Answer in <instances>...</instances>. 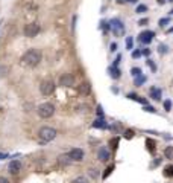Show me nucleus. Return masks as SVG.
I'll return each mask as SVG.
<instances>
[{"instance_id": "obj_1", "label": "nucleus", "mask_w": 173, "mask_h": 183, "mask_svg": "<svg viewBox=\"0 0 173 183\" xmlns=\"http://www.w3.org/2000/svg\"><path fill=\"white\" fill-rule=\"evenodd\" d=\"M40 61H41V52L36 51V49H29L26 54L21 56L23 66H27V67H35V66H38Z\"/></svg>"}, {"instance_id": "obj_2", "label": "nucleus", "mask_w": 173, "mask_h": 183, "mask_svg": "<svg viewBox=\"0 0 173 183\" xmlns=\"http://www.w3.org/2000/svg\"><path fill=\"white\" fill-rule=\"evenodd\" d=\"M56 130L52 127H43L40 128V131H38V136H40V144L41 145H44V144H49V142H52L53 139L56 137Z\"/></svg>"}, {"instance_id": "obj_3", "label": "nucleus", "mask_w": 173, "mask_h": 183, "mask_svg": "<svg viewBox=\"0 0 173 183\" xmlns=\"http://www.w3.org/2000/svg\"><path fill=\"white\" fill-rule=\"evenodd\" d=\"M38 116L40 118H43V119H49V118H52L53 113H55V107H53V104L50 102H44V104H41L38 109Z\"/></svg>"}, {"instance_id": "obj_4", "label": "nucleus", "mask_w": 173, "mask_h": 183, "mask_svg": "<svg viewBox=\"0 0 173 183\" xmlns=\"http://www.w3.org/2000/svg\"><path fill=\"white\" fill-rule=\"evenodd\" d=\"M40 92H41L44 96L52 95L53 92H55V83H53L52 79H44V81L40 84Z\"/></svg>"}, {"instance_id": "obj_5", "label": "nucleus", "mask_w": 173, "mask_h": 183, "mask_svg": "<svg viewBox=\"0 0 173 183\" xmlns=\"http://www.w3.org/2000/svg\"><path fill=\"white\" fill-rule=\"evenodd\" d=\"M40 25L38 23H29V25H26L24 26V35L27 37V38H34L40 34Z\"/></svg>"}, {"instance_id": "obj_6", "label": "nucleus", "mask_w": 173, "mask_h": 183, "mask_svg": "<svg viewBox=\"0 0 173 183\" xmlns=\"http://www.w3.org/2000/svg\"><path fill=\"white\" fill-rule=\"evenodd\" d=\"M59 86H62V87H73L74 86V76L71 73H64L59 78Z\"/></svg>"}, {"instance_id": "obj_7", "label": "nucleus", "mask_w": 173, "mask_h": 183, "mask_svg": "<svg viewBox=\"0 0 173 183\" xmlns=\"http://www.w3.org/2000/svg\"><path fill=\"white\" fill-rule=\"evenodd\" d=\"M69 154V157L71 159V162H82L84 160V151L81 148H73Z\"/></svg>"}, {"instance_id": "obj_8", "label": "nucleus", "mask_w": 173, "mask_h": 183, "mask_svg": "<svg viewBox=\"0 0 173 183\" xmlns=\"http://www.w3.org/2000/svg\"><path fill=\"white\" fill-rule=\"evenodd\" d=\"M154 37H155V32H154V31H144V32L140 34L138 40L141 43H144V44H149V43L154 40Z\"/></svg>"}, {"instance_id": "obj_9", "label": "nucleus", "mask_w": 173, "mask_h": 183, "mask_svg": "<svg viewBox=\"0 0 173 183\" xmlns=\"http://www.w3.org/2000/svg\"><path fill=\"white\" fill-rule=\"evenodd\" d=\"M109 25H111V29H112L116 34H121V32H123V29H124V25L121 23L119 18L111 20V23H109Z\"/></svg>"}, {"instance_id": "obj_10", "label": "nucleus", "mask_w": 173, "mask_h": 183, "mask_svg": "<svg viewBox=\"0 0 173 183\" xmlns=\"http://www.w3.org/2000/svg\"><path fill=\"white\" fill-rule=\"evenodd\" d=\"M8 169H9L11 174H17V172H20V169H21V163L18 160H12L9 163V166H8Z\"/></svg>"}, {"instance_id": "obj_11", "label": "nucleus", "mask_w": 173, "mask_h": 183, "mask_svg": "<svg viewBox=\"0 0 173 183\" xmlns=\"http://www.w3.org/2000/svg\"><path fill=\"white\" fill-rule=\"evenodd\" d=\"M97 157H99V160H102V162H106L108 159H109V151L102 146L100 150H99V153H97Z\"/></svg>"}, {"instance_id": "obj_12", "label": "nucleus", "mask_w": 173, "mask_h": 183, "mask_svg": "<svg viewBox=\"0 0 173 183\" xmlns=\"http://www.w3.org/2000/svg\"><path fill=\"white\" fill-rule=\"evenodd\" d=\"M149 93H150V98H152V99H155V101H161V96H162L161 89H158V87H152Z\"/></svg>"}, {"instance_id": "obj_13", "label": "nucleus", "mask_w": 173, "mask_h": 183, "mask_svg": "<svg viewBox=\"0 0 173 183\" xmlns=\"http://www.w3.org/2000/svg\"><path fill=\"white\" fill-rule=\"evenodd\" d=\"M78 90H79V93H81V95H88V93L91 92V86H90V84H86V83H82V84L78 87Z\"/></svg>"}, {"instance_id": "obj_14", "label": "nucleus", "mask_w": 173, "mask_h": 183, "mask_svg": "<svg viewBox=\"0 0 173 183\" xmlns=\"http://www.w3.org/2000/svg\"><path fill=\"white\" fill-rule=\"evenodd\" d=\"M58 162L61 165H69V163H71V159L69 157V154H61L58 157Z\"/></svg>"}, {"instance_id": "obj_15", "label": "nucleus", "mask_w": 173, "mask_h": 183, "mask_svg": "<svg viewBox=\"0 0 173 183\" xmlns=\"http://www.w3.org/2000/svg\"><path fill=\"white\" fill-rule=\"evenodd\" d=\"M93 127L94 128H108V124L103 121V118H100V119H97V121L93 124Z\"/></svg>"}, {"instance_id": "obj_16", "label": "nucleus", "mask_w": 173, "mask_h": 183, "mask_svg": "<svg viewBox=\"0 0 173 183\" xmlns=\"http://www.w3.org/2000/svg\"><path fill=\"white\" fill-rule=\"evenodd\" d=\"M146 145H147V150H149L150 153H155V142H154L152 139H147V141H146Z\"/></svg>"}, {"instance_id": "obj_17", "label": "nucleus", "mask_w": 173, "mask_h": 183, "mask_svg": "<svg viewBox=\"0 0 173 183\" xmlns=\"http://www.w3.org/2000/svg\"><path fill=\"white\" fill-rule=\"evenodd\" d=\"M109 72H111V76H112L114 79H117V78L120 76V70H119L117 67H111V69H109Z\"/></svg>"}, {"instance_id": "obj_18", "label": "nucleus", "mask_w": 173, "mask_h": 183, "mask_svg": "<svg viewBox=\"0 0 173 183\" xmlns=\"http://www.w3.org/2000/svg\"><path fill=\"white\" fill-rule=\"evenodd\" d=\"M164 156H166L167 159H173V146H167V148H166Z\"/></svg>"}, {"instance_id": "obj_19", "label": "nucleus", "mask_w": 173, "mask_h": 183, "mask_svg": "<svg viewBox=\"0 0 173 183\" xmlns=\"http://www.w3.org/2000/svg\"><path fill=\"white\" fill-rule=\"evenodd\" d=\"M164 176L166 177H173V166H167L164 169Z\"/></svg>"}, {"instance_id": "obj_20", "label": "nucleus", "mask_w": 173, "mask_h": 183, "mask_svg": "<svg viewBox=\"0 0 173 183\" xmlns=\"http://www.w3.org/2000/svg\"><path fill=\"white\" fill-rule=\"evenodd\" d=\"M71 183H90V182H88V179H86V177H82V176H81V177H76V179H74Z\"/></svg>"}, {"instance_id": "obj_21", "label": "nucleus", "mask_w": 173, "mask_h": 183, "mask_svg": "<svg viewBox=\"0 0 173 183\" xmlns=\"http://www.w3.org/2000/svg\"><path fill=\"white\" fill-rule=\"evenodd\" d=\"M146 11H147V6H146V5H138V6H137V12H138V14H143V12H146Z\"/></svg>"}, {"instance_id": "obj_22", "label": "nucleus", "mask_w": 173, "mask_h": 183, "mask_svg": "<svg viewBox=\"0 0 173 183\" xmlns=\"http://www.w3.org/2000/svg\"><path fill=\"white\" fill-rule=\"evenodd\" d=\"M111 171H114V166H108V168L105 169V172H103V176H102V177H103V179H106V177L111 174Z\"/></svg>"}, {"instance_id": "obj_23", "label": "nucleus", "mask_w": 173, "mask_h": 183, "mask_svg": "<svg viewBox=\"0 0 173 183\" xmlns=\"http://www.w3.org/2000/svg\"><path fill=\"white\" fill-rule=\"evenodd\" d=\"M132 44H134L132 37H128V38H126V47H128V49H132Z\"/></svg>"}, {"instance_id": "obj_24", "label": "nucleus", "mask_w": 173, "mask_h": 183, "mask_svg": "<svg viewBox=\"0 0 173 183\" xmlns=\"http://www.w3.org/2000/svg\"><path fill=\"white\" fill-rule=\"evenodd\" d=\"M131 72H132L134 76H141V69H140V67H134Z\"/></svg>"}, {"instance_id": "obj_25", "label": "nucleus", "mask_w": 173, "mask_h": 183, "mask_svg": "<svg viewBox=\"0 0 173 183\" xmlns=\"http://www.w3.org/2000/svg\"><path fill=\"white\" fill-rule=\"evenodd\" d=\"M132 136H134V131L132 130H126L124 131V137L126 139H132Z\"/></svg>"}, {"instance_id": "obj_26", "label": "nucleus", "mask_w": 173, "mask_h": 183, "mask_svg": "<svg viewBox=\"0 0 173 183\" xmlns=\"http://www.w3.org/2000/svg\"><path fill=\"white\" fill-rule=\"evenodd\" d=\"M169 21H170V18H167V17H166V18H161V20L158 21V25H159V26H166Z\"/></svg>"}, {"instance_id": "obj_27", "label": "nucleus", "mask_w": 173, "mask_h": 183, "mask_svg": "<svg viewBox=\"0 0 173 183\" xmlns=\"http://www.w3.org/2000/svg\"><path fill=\"white\" fill-rule=\"evenodd\" d=\"M144 81H146V78H144V76H138V78L135 79V86H141Z\"/></svg>"}, {"instance_id": "obj_28", "label": "nucleus", "mask_w": 173, "mask_h": 183, "mask_svg": "<svg viewBox=\"0 0 173 183\" xmlns=\"http://www.w3.org/2000/svg\"><path fill=\"white\" fill-rule=\"evenodd\" d=\"M164 109L167 110V111H170V109H172V101H164Z\"/></svg>"}, {"instance_id": "obj_29", "label": "nucleus", "mask_w": 173, "mask_h": 183, "mask_svg": "<svg viewBox=\"0 0 173 183\" xmlns=\"http://www.w3.org/2000/svg\"><path fill=\"white\" fill-rule=\"evenodd\" d=\"M143 110H144V111H149V113H155V111H156L152 105H144V109H143Z\"/></svg>"}, {"instance_id": "obj_30", "label": "nucleus", "mask_w": 173, "mask_h": 183, "mask_svg": "<svg viewBox=\"0 0 173 183\" xmlns=\"http://www.w3.org/2000/svg\"><path fill=\"white\" fill-rule=\"evenodd\" d=\"M147 66H150V69H152L154 72H155V70H156V66H155V64H154V63H152V61H150V60H147Z\"/></svg>"}, {"instance_id": "obj_31", "label": "nucleus", "mask_w": 173, "mask_h": 183, "mask_svg": "<svg viewBox=\"0 0 173 183\" xmlns=\"http://www.w3.org/2000/svg\"><path fill=\"white\" fill-rule=\"evenodd\" d=\"M166 52H167V46H164V44L159 46V54H166Z\"/></svg>"}, {"instance_id": "obj_32", "label": "nucleus", "mask_w": 173, "mask_h": 183, "mask_svg": "<svg viewBox=\"0 0 173 183\" xmlns=\"http://www.w3.org/2000/svg\"><path fill=\"white\" fill-rule=\"evenodd\" d=\"M140 55H141V51H134L132 52V58H138Z\"/></svg>"}, {"instance_id": "obj_33", "label": "nucleus", "mask_w": 173, "mask_h": 183, "mask_svg": "<svg viewBox=\"0 0 173 183\" xmlns=\"http://www.w3.org/2000/svg\"><path fill=\"white\" fill-rule=\"evenodd\" d=\"M97 114H99L100 118H103V110H102V107H97Z\"/></svg>"}, {"instance_id": "obj_34", "label": "nucleus", "mask_w": 173, "mask_h": 183, "mask_svg": "<svg viewBox=\"0 0 173 183\" xmlns=\"http://www.w3.org/2000/svg\"><path fill=\"white\" fill-rule=\"evenodd\" d=\"M111 51H112V52H114V51H117V44H116V43H112V44H111Z\"/></svg>"}, {"instance_id": "obj_35", "label": "nucleus", "mask_w": 173, "mask_h": 183, "mask_svg": "<svg viewBox=\"0 0 173 183\" xmlns=\"http://www.w3.org/2000/svg\"><path fill=\"white\" fill-rule=\"evenodd\" d=\"M141 54H143V55H150V49H144Z\"/></svg>"}, {"instance_id": "obj_36", "label": "nucleus", "mask_w": 173, "mask_h": 183, "mask_svg": "<svg viewBox=\"0 0 173 183\" xmlns=\"http://www.w3.org/2000/svg\"><path fill=\"white\" fill-rule=\"evenodd\" d=\"M0 183H9V180L5 179V177H0Z\"/></svg>"}, {"instance_id": "obj_37", "label": "nucleus", "mask_w": 173, "mask_h": 183, "mask_svg": "<svg viewBox=\"0 0 173 183\" xmlns=\"http://www.w3.org/2000/svg\"><path fill=\"white\" fill-rule=\"evenodd\" d=\"M146 23H147V20H146V18H143V20H140V25H141V26H144Z\"/></svg>"}, {"instance_id": "obj_38", "label": "nucleus", "mask_w": 173, "mask_h": 183, "mask_svg": "<svg viewBox=\"0 0 173 183\" xmlns=\"http://www.w3.org/2000/svg\"><path fill=\"white\" fill-rule=\"evenodd\" d=\"M158 3H159V5H164V3H166V0H158Z\"/></svg>"}, {"instance_id": "obj_39", "label": "nucleus", "mask_w": 173, "mask_h": 183, "mask_svg": "<svg viewBox=\"0 0 173 183\" xmlns=\"http://www.w3.org/2000/svg\"><path fill=\"white\" fill-rule=\"evenodd\" d=\"M128 2H129V3H135L137 0H128Z\"/></svg>"}, {"instance_id": "obj_40", "label": "nucleus", "mask_w": 173, "mask_h": 183, "mask_svg": "<svg viewBox=\"0 0 173 183\" xmlns=\"http://www.w3.org/2000/svg\"><path fill=\"white\" fill-rule=\"evenodd\" d=\"M117 2H119V3H124L126 0H117Z\"/></svg>"}, {"instance_id": "obj_41", "label": "nucleus", "mask_w": 173, "mask_h": 183, "mask_svg": "<svg viewBox=\"0 0 173 183\" xmlns=\"http://www.w3.org/2000/svg\"><path fill=\"white\" fill-rule=\"evenodd\" d=\"M169 32H173V28H172V29H170V31H169Z\"/></svg>"}, {"instance_id": "obj_42", "label": "nucleus", "mask_w": 173, "mask_h": 183, "mask_svg": "<svg viewBox=\"0 0 173 183\" xmlns=\"http://www.w3.org/2000/svg\"><path fill=\"white\" fill-rule=\"evenodd\" d=\"M172 14H173V9H172Z\"/></svg>"}, {"instance_id": "obj_43", "label": "nucleus", "mask_w": 173, "mask_h": 183, "mask_svg": "<svg viewBox=\"0 0 173 183\" xmlns=\"http://www.w3.org/2000/svg\"><path fill=\"white\" fill-rule=\"evenodd\" d=\"M170 2H173V0H170Z\"/></svg>"}]
</instances>
